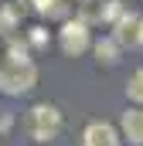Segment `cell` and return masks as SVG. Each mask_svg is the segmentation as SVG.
<instances>
[{"instance_id": "6da1fadb", "label": "cell", "mask_w": 143, "mask_h": 146, "mask_svg": "<svg viewBox=\"0 0 143 146\" xmlns=\"http://www.w3.org/2000/svg\"><path fill=\"white\" fill-rule=\"evenodd\" d=\"M24 129H27V136L34 143H48V139H55L61 133V112L55 109V106H48V102H41V106H34V109L27 112Z\"/></svg>"}, {"instance_id": "7a4b0ae2", "label": "cell", "mask_w": 143, "mask_h": 146, "mask_svg": "<svg viewBox=\"0 0 143 146\" xmlns=\"http://www.w3.org/2000/svg\"><path fill=\"white\" fill-rule=\"evenodd\" d=\"M37 82V68L31 61H3L0 65V92L3 95H24Z\"/></svg>"}, {"instance_id": "3957f363", "label": "cell", "mask_w": 143, "mask_h": 146, "mask_svg": "<svg viewBox=\"0 0 143 146\" xmlns=\"http://www.w3.org/2000/svg\"><path fill=\"white\" fill-rule=\"evenodd\" d=\"M112 37H116L119 48H136V44H143V17L140 14H123L112 24Z\"/></svg>"}, {"instance_id": "277c9868", "label": "cell", "mask_w": 143, "mask_h": 146, "mask_svg": "<svg viewBox=\"0 0 143 146\" xmlns=\"http://www.w3.org/2000/svg\"><path fill=\"white\" fill-rule=\"evenodd\" d=\"M58 41H61V51H65V54H82V51L92 44V41H89V24H85V21H65Z\"/></svg>"}, {"instance_id": "5b68a950", "label": "cell", "mask_w": 143, "mask_h": 146, "mask_svg": "<svg viewBox=\"0 0 143 146\" xmlns=\"http://www.w3.org/2000/svg\"><path fill=\"white\" fill-rule=\"evenodd\" d=\"M85 146H119V133L109 126V122H102V119H96V122H89L85 126Z\"/></svg>"}, {"instance_id": "8992f818", "label": "cell", "mask_w": 143, "mask_h": 146, "mask_svg": "<svg viewBox=\"0 0 143 146\" xmlns=\"http://www.w3.org/2000/svg\"><path fill=\"white\" fill-rule=\"evenodd\" d=\"M123 133L133 146H143V109H126L123 112Z\"/></svg>"}, {"instance_id": "52a82bcc", "label": "cell", "mask_w": 143, "mask_h": 146, "mask_svg": "<svg viewBox=\"0 0 143 146\" xmlns=\"http://www.w3.org/2000/svg\"><path fill=\"white\" fill-rule=\"evenodd\" d=\"M96 58H99V65H116V61H119V44H116V37L96 41Z\"/></svg>"}, {"instance_id": "ba28073f", "label": "cell", "mask_w": 143, "mask_h": 146, "mask_svg": "<svg viewBox=\"0 0 143 146\" xmlns=\"http://www.w3.org/2000/svg\"><path fill=\"white\" fill-rule=\"evenodd\" d=\"M126 95H130L133 102H140V106H143V68L130 75V82H126Z\"/></svg>"}, {"instance_id": "9c48e42d", "label": "cell", "mask_w": 143, "mask_h": 146, "mask_svg": "<svg viewBox=\"0 0 143 146\" xmlns=\"http://www.w3.org/2000/svg\"><path fill=\"white\" fill-rule=\"evenodd\" d=\"M34 10L37 14H65L61 0H34Z\"/></svg>"}, {"instance_id": "30bf717a", "label": "cell", "mask_w": 143, "mask_h": 146, "mask_svg": "<svg viewBox=\"0 0 143 146\" xmlns=\"http://www.w3.org/2000/svg\"><path fill=\"white\" fill-rule=\"evenodd\" d=\"M14 21H17V10H14V7H3V10H0V31H10Z\"/></svg>"}, {"instance_id": "8fae6325", "label": "cell", "mask_w": 143, "mask_h": 146, "mask_svg": "<svg viewBox=\"0 0 143 146\" xmlns=\"http://www.w3.org/2000/svg\"><path fill=\"white\" fill-rule=\"evenodd\" d=\"M48 34H44V27H31V44H44Z\"/></svg>"}, {"instance_id": "7c38bea8", "label": "cell", "mask_w": 143, "mask_h": 146, "mask_svg": "<svg viewBox=\"0 0 143 146\" xmlns=\"http://www.w3.org/2000/svg\"><path fill=\"white\" fill-rule=\"evenodd\" d=\"M82 3H85V0H82Z\"/></svg>"}]
</instances>
